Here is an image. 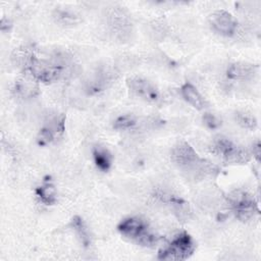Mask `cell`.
I'll return each mask as SVG.
<instances>
[{"mask_svg":"<svg viewBox=\"0 0 261 261\" xmlns=\"http://www.w3.org/2000/svg\"><path fill=\"white\" fill-rule=\"evenodd\" d=\"M212 147L214 152L221 156L226 163L244 164L251 158V153L247 149L234 144L224 137L216 138Z\"/></svg>","mask_w":261,"mask_h":261,"instance_id":"277c9868","label":"cell"},{"mask_svg":"<svg viewBox=\"0 0 261 261\" xmlns=\"http://www.w3.org/2000/svg\"><path fill=\"white\" fill-rule=\"evenodd\" d=\"M202 120L205 126L208 127L209 129H217L221 126V123H222L221 119L218 116L210 112H205L202 116Z\"/></svg>","mask_w":261,"mask_h":261,"instance_id":"ac0fdd59","label":"cell"},{"mask_svg":"<svg viewBox=\"0 0 261 261\" xmlns=\"http://www.w3.org/2000/svg\"><path fill=\"white\" fill-rule=\"evenodd\" d=\"M137 123L136 117L132 114H123L118 116L113 123V127L118 130H125L134 127Z\"/></svg>","mask_w":261,"mask_h":261,"instance_id":"2e32d148","label":"cell"},{"mask_svg":"<svg viewBox=\"0 0 261 261\" xmlns=\"http://www.w3.org/2000/svg\"><path fill=\"white\" fill-rule=\"evenodd\" d=\"M210 24L222 36L230 37L234 35L237 31V20L234 17L226 10H216L209 17Z\"/></svg>","mask_w":261,"mask_h":261,"instance_id":"ba28073f","label":"cell"},{"mask_svg":"<svg viewBox=\"0 0 261 261\" xmlns=\"http://www.w3.org/2000/svg\"><path fill=\"white\" fill-rule=\"evenodd\" d=\"M57 17H58V19L65 21V23H68V22L74 20V16L71 14H68L66 11H59L57 13Z\"/></svg>","mask_w":261,"mask_h":261,"instance_id":"d6986e66","label":"cell"},{"mask_svg":"<svg viewBox=\"0 0 261 261\" xmlns=\"http://www.w3.org/2000/svg\"><path fill=\"white\" fill-rule=\"evenodd\" d=\"M236 118L238 123L247 129H254L257 126V120L256 118L246 112H238L236 114Z\"/></svg>","mask_w":261,"mask_h":261,"instance_id":"e0dca14e","label":"cell"},{"mask_svg":"<svg viewBox=\"0 0 261 261\" xmlns=\"http://www.w3.org/2000/svg\"><path fill=\"white\" fill-rule=\"evenodd\" d=\"M182 98L195 109L202 110L206 107V101L197 88L191 83H185L180 88Z\"/></svg>","mask_w":261,"mask_h":261,"instance_id":"8fae6325","label":"cell"},{"mask_svg":"<svg viewBox=\"0 0 261 261\" xmlns=\"http://www.w3.org/2000/svg\"><path fill=\"white\" fill-rule=\"evenodd\" d=\"M127 87L128 89L139 98L150 102V103H157L160 100V93L158 89L152 84L150 81L140 77L134 76L127 80Z\"/></svg>","mask_w":261,"mask_h":261,"instance_id":"8992f818","label":"cell"},{"mask_svg":"<svg viewBox=\"0 0 261 261\" xmlns=\"http://www.w3.org/2000/svg\"><path fill=\"white\" fill-rule=\"evenodd\" d=\"M251 154H253V156L257 160H259V158H260V143H259V141H257L255 144H253Z\"/></svg>","mask_w":261,"mask_h":261,"instance_id":"ffe728a7","label":"cell"},{"mask_svg":"<svg viewBox=\"0 0 261 261\" xmlns=\"http://www.w3.org/2000/svg\"><path fill=\"white\" fill-rule=\"evenodd\" d=\"M36 82L38 81H36L30 73H27L24 77L15 82L14 91L18 96L22 98L34 97L38 93V87L36 85Z\"/></svg>","mask_w":261,"mask_h":261,"instance_id":"7c38bea8","label":"cell"},{"mask_svg":"<svg viewBox=\"0 0 261 261\" xmlns=\"http://www.w3.org/2000/svg\"><path fill=\"white\" fill-rule=\"evenodd\" d=\"M227 200L232 212L240 220H250L258 213L257 203L247 192L241 190L233 191L228 195Z\"/></svg>","mask_w":261,"mask_h":261,"instance_id":"5b68a950","label":"cell"},{"mask_svg":"<svg viewBox=\"0 0 261 261\" xmlns=\"http://www.w3.org/2000/svg\"><path fill=\"white\" fill-rule=\"evenodd\" d=\"M193 238L186 231L177 233L165 247L158 253V259L181 261L190 258L195 251Z\"/></svg>","mask_w":261,"mask_h":261,"instance_id":"3957f363","label":"cell"},{"mask_svg":"<svg viewBox=\"0 0 261 261\" xmlns=\"http://www.w3.org/2000/svg\"><path fill=\"white\" fill-rule=\"evenodd\" d=\"M256 73V67L253 64L245 62H236L227 68L226 75L232 81H248Z\"/></svg>","mask_w":261,"mask_h":261,"instance_id":"30bf717a","label":"cell"},{"mask_svg":"<svg viewBox=\"0 0 261 261\" xmlns=\"http://www.w3.org/2000/svg\"><path fill=\"white\" fill-rule=\"evenodd\" d=\"M94 163L101 171H107L112 165V154L110 151L101 145H96L92 149Z\"/></svg>","mask_w":261,"mask_h":261,"instance_id":"4fadbf2b","label":"cell"},{"mask_svg":"<svg viewBox=\"0 0 261 261\" xmlns=\"http://www.w3.org/2000/svg\"><path fill=\"white\" fill-rule=\"evenodd\" d=\"M36 195L45 205H53L57 200L55 187L50 180H45L40 187H38L36 189Z\"/></svg>","mask_w":261,"mask_h":261,"instance_id":"5bb4252c","label":"cell"},{"mask_svg":"<svg viewBox=\"0 0 261 261\" xmlns=\"http://www.w3.org/2000/svg\"><path fill=\"white\" fill-rule=\"evenodd\" d=\"M65 64L59 58H40L31 52L24 66V71L30 73L36 81L50 83L57 81L64 72Z\"/></svg>","mask_w":261,"mask_h":261,"instance_id":"6da1fadb","label":"cell"},{"mask_svg":"<svg viewBox=\"0 0 261 261\" xmlns=\"http://www.w3.org/2000/svg\"><path fill=\"white\" fill-rule=\"evenodd\" d=\"M108 23L113 34L123 38L130 32V20L128 16L121 10L114 9L108 15Z\"/></svg>","mask_w":261,"mask_h":261,"instance_id":"9c48e42d","label":"cell"},{"mask_svg":"<svg viewBox=\"0 0 261 261\" xmlns=\"http://www.w3.org/2000/svg\"><path fill=\"white\" fill-rule=\"evenodd\" d=\"M65 116L63 114L55 115L47 120L41 127L37 137V143L40 146H45L55 141L64 132Z\"/></svg>","mask_w":261,"mask_h":261,"instance_id":"52a82bcc","label":"cell"},{"mask_svg":"<svg viewBox=\"0 0 261 261\" xmlns=\"http://www.w3.org/2000/svg\"><path fill=\"white\" fill-rule=\"evenodd\" d=\"M118 231L125 238L145 247H153L158 242V237L150 230L148 223L137 216L121 220L117 226Z\"/></svg>","mask_w":261,"mask_h":261,"instance_id":"7a4b0ae2","label":"cell"},{"mask_svg":"<svg viewBox=\"0 0 261 261\" xmlns=\"http://www.w3.org/2000/svg\"><path fill=\"white\" fill-rule=\"evenodd\" d=\"M70 224H71V227L73 228V230L75 231L77 238L80 239L81 243L85 247H88L91 244V237L89 233V229H88L85 221L83 220V218L80 216H74V217H72Z\"/></svg>","mask_w":261,"mask_h":261,"instance_id":"9a60e30c","label":"cell"}]
</instances>
